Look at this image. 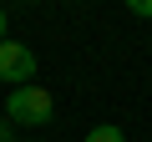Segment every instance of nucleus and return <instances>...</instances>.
<instances>
[{
  "label": "nucleus",
  "instance_id": "1",
  "mask_svg": "<svg viewBox=\"0 0 152 142\" xmlns=\"http://www.w3.org/2000/svg\"><path fill=\"white\" fill-rule=\"evenodd\" d=\"M5 117H10V127H46L51 117H56V102H51V91L46 86H10V102H5Z\"/></svg>",
  "mask_w": 152,
  "mask_h": 142
},
{
  "label": "nucleus",
  "instance_id": "2",
  "mask_svg": "<svg viewBox=\"0 0 152 142\" xmlns=\"http://www.w3.org/2000/svg\"><path fill=\"white\" fill-rule=\"evenodd\" d=\"M36 51L31 46H20V41H0V81L5 86H31V76H36Z\"/></svg>",
  "mask_w": 152,
  "mask_h": 142
},
{
  "label": "nucleus",
  "instance_id": "3",
  "mask_svg": "<svg viewBox=\"0 0 152 142\" xmlns=\"http://www.w3.org/2000/svg\"><path fill=\"white\" fill-rule=\"evenodd\" d=\"M81 142H127V137H122V127H112V122H102V127H91V132H86Z\"/></svg>",
  "mask_w": 152,
  "mask_h": 142
},
{
  "label": "nucleus",
  "instance_id": "4",
  "mask_svg": "<svg viewBox=\"0 0 152 142\" xmlns=\"http://www.w3.org/2000/svg\"><path fill=\"white\" fill-rule=\"evenodd\" d=\"M127 10L142 15V20H152V0H127Z\"/></svg>",
  "mask_w": 152,
  "mask_h": 142
},
{
  "label": "nucleus",
  "instance_id": "5",
  "mask_svg": "<svg viewBox=\"0 0 152 142\" xmlns=\"http://www.w3.org/2000/svg\"><path fill=\"white\" fill-rule=\"evenodd\" d=\"M0 142H10V117H0Z\"/></svg>",
  "mask_w": 152,
  "mask_h": 142
},
{
  "label": "nucleus",
  "instance_id": "6",
  "mask_svg": "<svg viewBox=\"0 0 152 142\" xmlns=\"http://www.w3.org/2000/svg\"><path fill=\"white\" fill-rule=\"evenodd\" d=\"M5 26H10V15H5V10H0V41H5Z\"/></svg>",
  "mask_w": 152,
  "mask_h": 142
}]
</instances>
